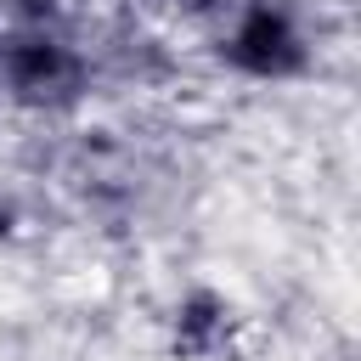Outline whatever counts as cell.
I'll list each match as a JSON object with an SVG mask.
<instances>
[{"mask_svg": "<svg viewBox=\"0 0 361 361\" xmlns=\"http://www.w3.org/2000/svg\"><path fill=\"white\" fill-rule=\"evenodd\" d=\"M164 338H169V355H180V361H220L237 338V305L220 288L192 282L169 299Z\"/></svg>", "mask_w": 361, "mask_h": 361, "instance_id": "obj_3", "label": "cell"}, {"mask_svg": "<svg viewBox=\"0 0 361 361\" xmlns=\"http://www.w3.org/2000/svg\"><path fill=\"white\" fill-rule=\"evenodd\" d=\"M0 113H6V107H0Z\"/></svg>", "mask_w": 361, "mask_h": 361, "instance_id": "obj_6", "label": "cell"}, {"mask_svg": "<svg viewBox=\"0 0 361 361\" xmlns=\"http://www.w3.org/2000/svg\"><path fill=\"white\" fill-rule=\"evenodd\" d=\"M118 6H130V11H164V6H186V0H118Z\"/></svg>", "mask_w": 361, "mask_h": 361, "instance_id": "obj_5", "label": "cell"}, {"mask_svg": "<svg viewBox=\"0 0 361 361\" xmlns=\"http://www.w3.org/2000/svg\"><path fill=\"white\" fill-rule=\"evenodd\" d=\"M0 23H73V0H0Z\"/></svg>", "mask_w": 361, "mask_h": 361, "instance_id": "obj_4", "label": "cell"}, {"mask_svg": "<svg viewBox=\"0 0 361 361\" xmlns=\"http://www.w3.org/2000/svg\"><path fill=\"white\" fill-rule=\"evenodd\" d=\"M102 90L96 39L73 23H0V107L23 118H79Z\"/></svg>", "mask_w": 361, "mask_h": 361, "instance_id": "obj_1", "label": "cell"}, {"mask_svg": "<svg viewBox=\"0 0 361 361\" xmlns=\"http://www.w3.org/2000/svg\"><path fill=\"white\" fill-rule=\"evenodd\" d=\"M209 56L243 85H299L316 68V23L299 0H214Z\"/></svg>", "mask_w": 361, "mask_h": 361, "instance_id": "obj_2", "label": "cell"}]
</instances>
